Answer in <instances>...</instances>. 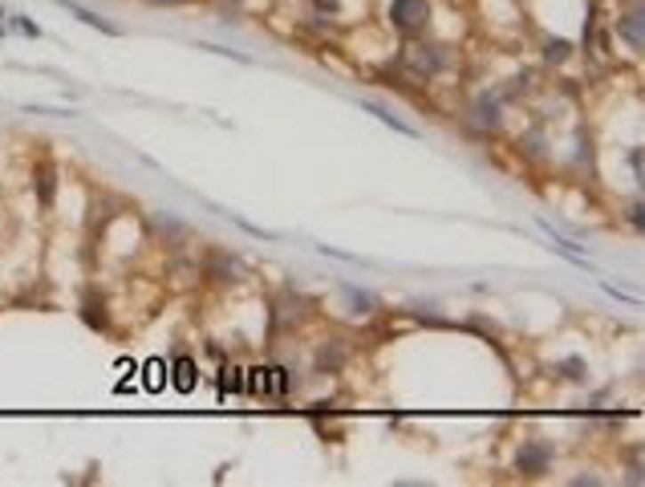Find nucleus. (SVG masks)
<instances>
[{
    "instance_id": "4",
    "label": "nucleus",
    "mask_w": 645,
    "mask_h": 487,
    "mask_svg": "<svg viewBox=\"0 0 645 487\" xmlns=\"http://www.w3.org/2000/svg\"><path fill=\"white\" fill-rule=\"evenodd\" d=\"M53 191H57L53 166L41 163V166H37V203H41V212H49V207H53Z\"/></svg>"
},
{
    "instance_id": "8",
    "label": "nucleus",
    "mask_w": 645,
    "mask_h": 487,
    "mask_svg": "<svg viewBox=\"0 0 645 487\" xmlns=\"http://www.w3.org/2000/svg\"><path fill=\"white\" fill-rule=\"evenodd\" d=\"M366 110H369V114H378L382 122H390V126H394L398 134H410V138H415V126H406V122H402V118H394L390 110H382V106H366Z\"/></svg>"
},
{
    "instance_id": "1",
    "label": "nucleus",
    "mask_w": 645,
    "mask_h": 487,
    "mask_svg": "<svg viewBox=\"0 0 645 487\" xmlns=\"http://www.w3.org/2000/svg\"><path fill=\"white\" fill-rule=\"evenodd\" d=\"M426 12H431L426 0H394V4H390V20H394V28H402V33H423Z\"/></svg>"
},
{
    "instance_id": "9",
    "label": "nucleus",
    "mask_w": 645,
    "mask_h": 487,
    "mask_svg": "<svg viewBox=\"0 0 645 487\" xmlns=\"http://www.w3.org/2000/svg\"><path fill=\"white\" fill-rule=\"evenodd\" d=\"M544 57H548V61H564V57H568V41H560V37L548 41V45H544Z\"/></svg>"
},
{
    "instance_id": "3",
    "label": "nucleus",
    "mask_w": 645,
    "mask_h": 487,
    "mask_svg": "<svg viewBox=\"0 0 645 487\" xmlns=\"http://www.w3.org/2000/svg\"><path fill=\"white\" fill-rule=\"evenodd\" d=\"M82 317H85V325H93V329H110V312H106V301L101 296H85L82 301Z\"/></svg>"
},
{
    "instance_id": "2",
    "label": "nucleus",
    "mask_w": 645,
    "mask_h": 487,
    "mask_svg": "<svg viewBox=\"0 0 645 487\" xmlns=\"http://www.w3.org/2000/svg\"><path fill=\"white\" fill-rule=\"evenodd\" d=\"M548 459H552V450H548V442H524L516 455V467L524 471V475H540V471L548 467Z\"/></svg>"
},
{
    "instance_id": "7",
    "label": "nucleus",
    "mask_w": 645,
    "mask_h": 487,
    "mask_svg": "<svg viewBox=\"0 0 645 487\" xmlns=\"http://www.w3.org/2000/svg\"><path fill=\"white\" fill-rule=\"evenodd\" d=\"M195 382H199V369H195V361L191 358H179L175 361V390H195Z\"/></svg>"
},
{
    "instance_id": "6",
    "label": "nucleus",
    "mask_w": 645,
    "mask_h": 487,
    "mask_svg": "<svg viewBox=\"0 0 645 487\" xmlns=\"http://www.w3.org/2000/svg\"><path fill=\"white\" fill-rule=\"evenodd\" d=\"M475 126H480V130H496L499 126L496 98H480V101H475Z\"/></svg>"
},
{
    "instance_id": "11",
    "label": "nucleus",
    "mask_w": 645,
    "mask_h": 487,
    "mask_svg": "<svg viewBox=\"0 0 645 487\" xmlns=\"http://www.w3.org/2000/svg\"><path fill=\"white\" fill-rule=\"evenodd\" d=\"M317 4H325V9H337V0H317Z\"/></svg>"
},
{
    "instance_id": "5",
    "label": "nucleus",
    "mask_w": 645,
    "mask_h": 487,
    "mask_svg": "<svg viewBox=\"0 0 645 487\" xmlns=\"http://www.w3.org/2000/svg\"><path fill=\"white\" fill-rule=\"evenodd\" d=\"M617 33L621 37H629V45L641 49V9H629L625 17L617 20Z\"/></svg>"
},
{
    "instance_id": "12",
    "label": "nucleus",
    "mask_w": 645,
    "mask_h": 487,
    "mask_svg": "<svg viewBox=\"0 0 645 487\" xmlns=\"http://www.w3.org/2000/svg\"><path fill=\"white\" fill-rule=\"evenodd\" d=\"M155 4H187V0H155Z\"/></svg>"
},
{
    "instance_id": "10",
    "label": "nucleus",
    "mask_w": 645,
    "mask_h": 487,
    "mask_svg": "<svg viewBox=\"0 0 645 487\" xmlns=\"http://www.w3.org/2000/svg\"><path fill=\"white\" fill-rule=\"evenodd\" d=\"M220 390H223V394H228V390H240V369H236V366H228V369H223V377H220Z\"/></svg>"
}]
</instances>
